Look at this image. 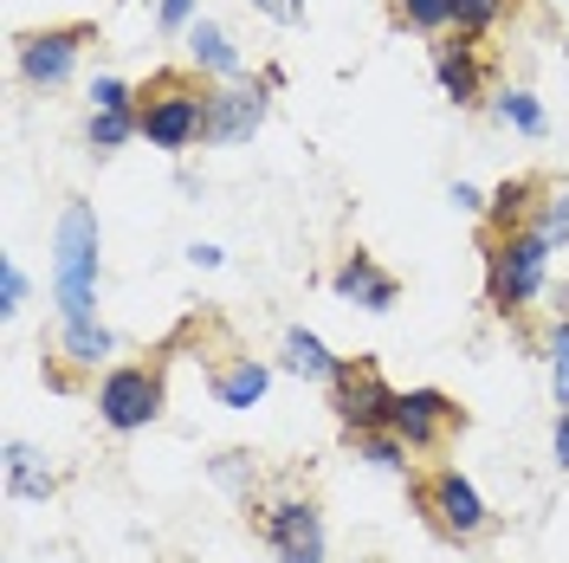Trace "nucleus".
I'll return each instance as SVG.
<instances>
[{
    "instance_id": "obj_11",
    "label": "nucleus",
    "mask_w": 569,
    "mask_h": 563,
    "mask_svg": "<svg viewBox=\"0 0 569 563\" xmlns=\"http://www.w3.org/2000/svg\"><path fill=\"white\" fill-rule=\"evenodd\" d=\"M427 66H433V85H440V98L460 110H486L492 105V71H486V52L472 46V39H433L427 46Z\"/></svg>"
},
{
    "instance_id": "obj_14",
    "label": "nucleus",
    "mask_w": 569,
    "mask_h": 563,
    "mask_svg": "<svg viewBox=\"0 0 569 563\" xmlns=\"http://www.w3.org/2000/svg\"><path fill=\"white\" fill-rule=\"evenodd\" d=\"M279 369L284 376H298V383H318V388H330L337 383V369H343V356L323 344L318 330H305V324H291L279 337Z\"/></svg>"
},
{
    "instance_id": "obj_23",
    "label": "nucleus",
    "mask_w": 569,
    "mask_h": 563,
    "mask_svg": "<svg viewBox=\"0 0 569 563\" xmlns=\"http://www.w3.org/2000/svg\"><path fill=\"white\" fill-rule=\"evenodd\" d=\"M505 13H518V0H453V39H479L505 27Z\"/></svg>"
},
{
    "instance_id": "obj_5",
    "label": "nucleus",
    "mask_w": 569,
    "mask_h": 563,
    "mask_svg": "<svg viewBox=\"0 0 569 563\" xmlns=\"http://www.w3.org/2000/svg\"><path fill=\"white\" fill-rule=\"evenodd\" d=\"M91 408L110 434H142V427L162 422L169 408V388H162V369L156 363H110L98 388H91Z\"/></svg>"
},
{
    "instance_id": "obj_15",
    "label": "nucleus",
    "mask_w": 569,
    "mask_h": 563,
    "mask_svg": "<svg viewBox=\"0 0 569 563\" xmlns=\"http://www.w3.org/2000/svg\"><path fill=\"white\" fill-rule=\"evenodd\" d=\"M0 480H7V498H33V505H46L59 493V473L46 466V454L33 441H7L0 447Z\"/></svg>"
},
{
    "instance_id": "obj_26",
    "label": "nucleus",
    "mask_w": 569,
    "mask_h": 563,
    "mask_svg": "<svg viewBox=\"0 0 569 563\" xmlns=\"http://www.w3.org/2000/svg\"><path fill=\"white\" fill-rule=\"evenodd\" d=\"M531 227L550 240V247L563 253L569 247V188H550L543 201H537V214H531Z\"/></svg>"
},
{
    "instance_id": "obj_31",
    "label": "nucleus",
    "mask_w": 569,
    "mask_h": 563,
    "mask_svg": "<svg viewBox=\"0 0 569 563\" xmlns=\"http://www.w3.org/2000/svg\"><path fill=\"white\" fill-rule=\"evenodd\" d=\"M447 201H453L460 214H472V220H486V201H492V195H486V188H472V181H453V188H447Z\"/></svg>"
},
{
    "instance_id": "obj_12",
    "label": "nucleus",
    "mask_w": 569,
    "mask_h": 563,
    "mask_svg": "<svg viewBox=\"0 0 569 563\" xmlns=\"http://www.w3.org/2000/svg\"><path fill=\"white\" fill-rule=\"evenodd\" d=\"M330 292H337L343 305H356V312H369V317H389L395 305H401V285H395V273L369 247H350L343 259H337Z\"/></svg>"
},
{
    "instance_id": "obj_30",
    "label": "nucleus",
    "mask_w": 569,
    "mask_h": 563,
    "mask_svg": "<svg viewBox=\"0 0 569 563\" xmlns=\"http://www.w3.org/2000/svg\"><path fill=\"white\" fill-rule=\"evenodd\" d=\"M247 7L272 27H305V0H247Z\"/></svg>"
},
{
    "instance_id": "obj_4",
    "label": "nucleus",
    "mask_w": 569,
    "mask_h": 563,
    "mask_svg": "<svg viewBox=\"0 0 569 563\" xmlns=\"http://www.w3.org/2000/svg\"><path fill=\"white\" fill-rule=\"evenodd\" d=\"M408 498H415V512H421L447 544H472V537L492 531V505H486V493L466 480L460 466H433L427 480L408 486Z\"/></svg>"
},
{
    "instance_id": "obj_2",
    "label": "nucleus",
    "mask_w": 569,
    "mask_h": 563,
    "mask_svg": "<svg viewBox=\"0 0 569 563\" xmlns=\"http://www.w3.org/2000/svg\"><path fill=\"white\" fill-rule=\"evenodd\" d=\"M550 259H557V247L537 227L486 234V305L498 317H525L550 292Z\"/></svg>"
},
{
    "instance_id": "obj_17",
    "label": "nucleus",
    "mask_w": 569,
    "mask_h": 563,
    "mask_svg": "<svg viewBox=\"0 0 569 563\" xmlns=\"http://www.w3.org/2000/svg\"><path fill=\"white\" fill-rule=\"evenodd\" d=\"M550 195V181L543 176H505L492 188V201H486V234H511V227H531L537 201Z\"/></svg>"
},
{
    "instance_id": "obj_25",
    "label": "nucleus",
    "mask_w": 569,
    "mask_h": 563,
    "mask_svg": "<svg viewBox=\"0 0 569 563\" xmlns=\"http://www.w3.org/2000/svg\"><path fill=\"white\" fill-rule=\"evenodd\" d=\"M543 363H550V395H557V408H569V317H557V324L543 330Z\"/></svg>"
},
{
    "instance_id": "obj_27",
    "label": "nucleus",
    "mask_w": 569,
    "mask_h": 563,
    "mask_svg": "<svg viewBox=\"0 0 569 563\" xmlns=\"http://www.w3.org/2000/svg\"><path fill=\"white\" fill-rule=\"evenodd\" d=\"M91 110H142V85L117 78V71H98L91 78Z\"/></svg>"
},
{
    "instance_id": "obj_18",
    "label": "nucleus",
    "mask_w": 569,
    "mask_h": 563,
    "mask_svg": "<svg viewBox=\"0 0 569 563\" xmlns=\"http://www.w3.org/2000/svg\"><path fill=\"white\" fill-rule=\"evenodd\" d=\"M59 363L66 369H110V356H117V330H110L104 317H78V324H59Z\"/></svg>"
},
{
    "instance_id": "obj_33",
    "label": "nucleus",
    "mask_w": 569,
    "mask_h": 563,
    "mask_svg": "<svg viewBox=\"0 0 569 563\" xmlns=\"http://www.w3.org/2000/svg\"><path fill=\"white\" fill-rule=\"evenodd\" d=\"M550 454H557V473H569V408H557V427H550Z\"/></svg>"
},
{
    "instance_id": "obj_1",
    "label": "nucleus",
    "mask_w": 569,
    "mask_h": 563,
    "mask_svg": "<svg viewBox=\"0 0 569 563\" xmlns=\"http://www.w3.org/2000/svg\"><path fill=\"white\" fill-rule=\"evenodd\" d=\"M98 279H104V227L91 201H66L52 227V305L59 324L98 317Z\"/></svg>"
},
{
    "instance_id": "obj_24",
    "label": "nucleus",
    "mask_w": 569,
    "mask_h": 563,
    "mask_svg": "<svg viewBox=\"0 0 569 563\" xmlns=\"http://www.w3.org/2000/svg\"><path fill=\"white\" fill-rule=\"evenodd\" d=\"M389 7H395V27H408V33H421V39L453 33V0H389Z\"/></svg>"
},
{
    "instance_id": "obj_32",
    "label": "nucleus",
    "mask_w": 569,
    "mask_h": 563,
    "mask_svg": "<svg viewBox=\"0 0 569 563\" xmlns=\"http://www.w3.org/2000/svg\"><path fill=\"white\" fill-rule=\"evenodd\" d=\"M188 266H201V273H220V266H227V247H213V240H194V247H188Z\"/></svg>"
},
{
    "instance_id": "obj_8",
    "label": "nucleus",
    "mask_w": 569,
    "mask_h": 563,
    "mask_svg": "<svg viewBox=\"0 0 569 563\" xmlns=\"http://www.w3.org/2000/svg\"><path fill=\"white\" fill-rule=\"evenodd\" d=\"M330 415L343 427V441L389 427L395 388H389V376L376 369V356H343V369H337V383H330Z\"/></svg>"
},
{
    "instance_id": "obj_3",
    "label": "nucleus",
    "mask_w": 569,
    "mask_h": 563,
    "mask_svg": "<svg viewBox=\"0 0 569 563\" xmlns=\"http://www.w3.org/2000/svg\"><path fill=\"white\" fill-rule=\"evenodd\" d=\"M142 142L162 156H188L194 142H208V85L194 71H156L142 85Z\"/></svg>"
},
{
    "instance_id": "obj_10",
    "label": "nucleus",
    "mask_w": 569,
    "mask_h": 563,
    "mask_svg": "<svg viewBox=\"0 0 569 563\" xmlns=\"http://www.w3.org/2000/svg\"><path fill=\"white\" fill-rule=\"evenodd\" d=\"M389 427L415 447V454H440V447L453 441V427H466V408L447 388H395Z\"/></svg>"
},
{
    "instance_id": "obj_7",
    "label": "nucleus",
    "mask_w": 569,
    "mask_h": 563,
    "mask_svg": "<svg viewBox=\"0 0 569 563\" xmlns=\"http://www.w3.org/2000/svg\"><path fill=\"white\" fill-rule=\"evenodd\" d=\"M84 46H98V20H71V27H39L13 39V66L33 91H59L84 59Z\"/></svg>"
},
{
    "instance_id": "obj_20",
    "label": "nucleus",
    "mask_w": 569,
    "mask_h": 563,
    "mask_svg": "<svg viewBox=\"0 0 569 563\" xmlns=\"http://www.w3.org/2000/svg\"><path fill=\"white\" fill-rule=\"evenodd\" d=\"M208 480L220 486V493L233 498V505H259V460L247 454V447H227V454H213L208 460Z\"/></svg>"
},
{
    "instance_id": "obj_13",
    "label": "nucleus",
    "mask_w": 569,
    "mask_h": 563,
    "mask_svg": "<svg viewBox=\"0 0 569 563\" xmlns=\"http://www.w3.org/2000/svg\"><path fill=\"white\" fill-rule=\"evenodd\" d=\"M181 46H188V71H194L201 85H240V78H247V59H240L233 33H227L220 20H208V13L188 27Z\"/></svg>"
},
{
    "instance_id": "obj_29",
    "label": "nucleus",
    "mask_w": 569,
    "mask_h": 563,
    "mask_svg": "<svg viewBox=\"0 0 569 563\" xmlns=\"http://www.w3.org/2000/svg\"><path fill=\"white\" fill-rule=\"evenodd\" d=\"M194 20H201V0H156V27L169 39H188Z\"/></svg>"
},
{
    "instance_id": "obj_9",
    "label": "nucleus",
    "mask_w": 569,
    "mask_h": 563,
    "mask_svg": "<svg viewBox=\"0 0 569 563\" xmlns=\"http://www.w3.org/2000/svg\"><path fill=\"white\" fill-rule=\"evenodd\" d=\"M272 117V91L259 85V71L240 85H208V149H240L266 130Z\"/></svg>"
},
{
    "instance_id": "obj_28",
    "label": "nucleus",
    "mask_w": 569,
    "mask_h": 563,
    "mask_svg": "<svg viewBox=\"0 0 569 563\" xmlns=\"http://www.w3.org/2000/svg\"><path fill=\"white\" fill-rule=\"evenodd\" d=\"M27 298H33V285L20 273V259H0V317L13 324V317L27 312Z\"/></svg>"
},
{
    "instance_id": "obj_16",
    "label": "nucleus",
    "mask_w": 569,
    "mask_h": 563,
    "mask_svg": "<svg viewBox=\"0 0 569 563\" xmlns=\"http://www.w3.org/2000/svg\"><path fill=\"white\" fill-rule=\"evenodd\" d=\"M208 388H213V402H220V408L247 415V408L266 402V388H272V363H266V356H233V363H220V369H213Z\"/></svg>"
},
{
    "instance_id": "obj_21",
    "label": "nucleus",
    "mask_w": 569,
    "mask_h": 563,
    "mask_svg": "<svg viewBox=\"0 0 569 563\" xmlns=\"http://www.w3.org/2000/svg\"><path fill=\"white\" fill-rule=\"evenodd\" d=\"M350 454L362 466H376V473H395V480H408L415 473V447L395 434V427H376V434H350Z\"/></svg>"
},
{
    "instance_id": "obj_22",
    "label": "nucleus",
    "mask_w": 569,
    "mask_h": 563,
    "mask_svg": "<svg viewBox=\"0 0 569 563\" xmlns=\"http://www.w3.org/2000/svg\"><path fill=\"white\" fill-rule=\"evenodd\" d=\"M142 137L137 110H91L84 117V142H91V156H117V149H130Z\"/></svg>"
},
{
    "instance_id": "obj_6",
    "label": "nucleus",
    "mask_w": 569,
    "mask_h": 563,
    "mask_svg": "<svg viewBox=\"0 0 569 563\" xmlns=\"http://www.w3.org/2000/svg\"><path fill=\"white\" fill-rule=\"evenodd\" d=\"M266 551L279 563H330V531H323V512L311 493H279V498H259L247 512Z\"/></svg>"
},
{
    "instance_id": "obj_34",
    "label": "nucleus",
    "mask_w": 569,
    "mask_h": 563,
    "mask_svg": "<svg viewBox=\"0 0 569 563\" xmlns=\"http://www.w3.org/2000/svg\"><path fill=\"white\" fill-rule=\"evenodd\" d=\"M259 85H266V91H272V98H279L284 85H291V78H284V66H259Z\"/></svg>"
},
{
    "instance_id": "obj_19",
    "label": "nucleus",
    "mask_w": 569,
    "mask_h": 563,
    "mask_svg": "<svg viewBox=\"0 0 569 563\" xmlns=\"http://www.w3.org/2000/svg\"><path fill=\"white\" fill-rule=\"evenodd\" d=\"M486 110H492V124H505L511 137H525V142L550 137V110H543V98H537L531 85H498Z\"/></svg>"
}]
</instances>
